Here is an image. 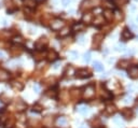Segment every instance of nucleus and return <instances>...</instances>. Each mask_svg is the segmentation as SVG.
I'll return each instance as SVG.
<instances>
[{"mask_svg":"<svg viewBox=\"0 0 138 128\" xmlns=\"http://www.w3.org/2000/svg\"><path fill=\"white\" fill-rule=\"evenodd\" d=\"M83 27H84V26H83V24H75V25L74 26V29H75V30H81V29H83Z\"/></svg>","mask_w":138,"mask_h":128,"instance_id":"nucleus-30","label":"nucleus"},{"mask_svg":"<svg viewBox=\"0 0 138 128\" xmlns=\"http://www.w3.org/2000/svg\"><path fill=\"white\" fill-rule=\"evenodd\" d=\"M101 12H102V9H101V8H97V9L94 10V14H96V15H99Z\"/></svg>","mask_w":138,"mask_h":128,"instance_id":"nucleus-32","label":"nucleus"},{"mask_svg":"<svg viewBox=\"0 0 138 128\" xmlns=\"http://www.w3.org/2000/svg\"><path fill=\"white\" fill-rule=\"evenodd\" d=\"M66 73H68L67 75H72L75 73V69L71 66H68L67 67V70H66Z\"/></svg>","mask_w":138,"mask_h":128,"instance_id":"nucleus-28","label":"nucleus"},{"mask_svg":"<svg viewBox=\"0 0 138 128\" xmlns=\"http://www.w3.org/2000/svg\"><path fill=\"white\" fill-rule=\"evenodd\" d=\"M121 114H122V116L124 118L128 119V118H132V116H133V111H132V109L124 108L123 110L121 111Z\"/></svg>","mask_w":138,"mask_h":128,"instance_id":"nucleus-6","label":"nucleus"},{"mask_svg":"<svg viewBox=\"0 0 138 128\" xmlns=\"http://www.w3.org/2000/svg\"><path fill=\"white\" fill-rule=\"evenodd\" d=\"M114 50L118 52L124 51L125 50V46H124V44H122V43H118V44H115V46H114Z\"/></svg>","mask_w":138,"mask_h":128,"instance_id":"nucleus-22","label":"nucleus"},{"mask_svg":"<svg viewBox=\"0 0 138 128\" xmlns=\"http://www.w3.org/2000/svg\"><path fill=\"white\" fill-rule=\"evenodd\" d=\"M137 103H138V98H137Z\"/></svg>","mask_w":138,"mask_h":128,"instance_id":"nucleus-42","label":"nucleus"},{"mask_svg":"<svg viewBox=\"0 0 138 128\" xmlns=\"http://www.w3.org/2000/svg\"><path fill=\"white\" fill-rule=\"evenodd\" d=\"M43 124L45 125V126H51L52 125V117L51 116H45L44 118H43Z\"/></svg>","mask_w":138,"mask_h":128,"instance_id":"nucleus-20","label":"nucleus"},{"mask_svg":"<svg viewBox=\"0 0 138 128\" xmlns=\"http://www.w3.org/2000/svg\"><path fill=\"white\" fill-rule=\"evenodd\" d=\"M93 67H94V69H95V71H97V72H100L104 70V66H102V64L99 61H94Z\"/></svg>","mask_w":138,"mask_h":128,"instance_id":"nucleus-10","label":"nucleus"},{"mask_svg":"<svg viewBox=\"0 0 138 128\" xmlns=\"http://www.w3.org/2000/svg\"><path fill=\"white\" fill-rule=\"evenodd\" d=\"M83 21L86 22V23H90L92 21V14H85L83 16Z\"/></svg>","mask_w":138,"mask_h":128,"instance_id":"nucleus-29","label":"nucleus"},{"mask_svg":"<svg viewBox=\"0 0 138 128\" xmlns=\"http://www.w3.org/2000/svg\"><path fill=\"white\" fill-rule=\"evenodd\" d=\"M69 54H70V56H71L72 59H75L78 57V53H77V52H70Z\"/></svg>","mask_w":138,"mask_h":128,"instance_id":"nucleus-34","label":"nucleus"},{"mask_svg":"<svg viewBox=\"0 0 138 128\" xmlns=\"http://www.w3.org/2000/svg\"><path fill=\"white\" fill-rule=\"evenodd\" d=\"M81 128H85V127H81Z\"/></svg>","mask_w":138,"mask_h":128,"instance_id":"nucleus-43","label":"nucleus"},{"mask_svg":"<svg viewBox=\"0 0 138 128\" xmlns=\"http://www.w3.org/2000/svg\"><path fill=\"white\" fill-rule=\"evenodd\" d=\"M129 101H131V97H127V98H126V99H125V102H129Z\"/></svg>","mask_w":138,"mask_h":128,"instance_id":"nucleus-39","label":"nucleus"},{"mask_svg":"<svg viewBox=\"0 0 138 128\" xmlns=\"http://www.w3.org/2000/svg\"><path fill=\"white\" fill-rule=\"evenodd\" d=\"M83 60H84L86 64H88V62H90V60H91V53H90V52H86L84 55H83Z\"/></svg>","mask_w":138,"mask_h":128,"instance_id":"nucleus-24","label":"nucleus"},{"mask_svg":"<svg viewBox=\"0 0 138 128\" xmlns=\"http://www.w3.org/2000/svg\"><path fill=\"white\" fill-rule=\"evenodd\" d=\"M77 111L81 114H86L88 112V108L86 107V105H80V107L77 108Z\"/></svg>","mask_w":138,"mask_h":128,"instance_id":"nucleus-16","label":"nucleus"},{"mask_svg":"<svg viewBox=\"0 0 138 128\" xmlns=\"http://www.w3.org/2000/svg\"><path fill=\"white\" fill-rule=\"evenodd\" d=\"M35 110H36L37 112H41L42 107H41V105H34V111Z\"/></svg>","mask_w":138,"mask_h":128,"instance_id":"nucleus-31","label":"nucleus"},{"mask_svg":"<svg viewBox=\"0 0 138 128\" xmlns=\"http://www.w3.org/2000/svg\"><path fill=\"white\" fill-rule=\"evenodd\" d=\"M47 44H48V39L47 38H40V39L35 43V47H36L37 50H41V48H43Z\"/></svg>","mask_w":138,"mask_h":128,"instance_id":"nucleus-4","label":"nucleus"},{"mask_svg":"<svg viewBox=\"0 0 138 128\" xmlns=\"http://www.w3.org/2000/svg\"><path fill=\"white\" fill-rule=\"evenodd\" d=\"M75 75H77L79 79H86V78H90L91 77V72L86 69H80L75 72Z\"/></svg>","mask_w":138,"mask_h":128,"instance_id":"nucleus-3","label":"nucleus"},{"mask_svg":"<svg viewBox=\"0 0 138 128\" xmlns=\"http://www.w3.org/2000/svg\"><path fill=\"white\" fill-rule=\"evenodd\" d=\"M121 37H122V39H123V40L127 41V40L132 39V38H134V34H133V32H132L131 30H129V29L125 28V29H123V31H122V35H121Z\"/></svg>","mask_w":138,"mask_h":128,"instance_id":"nucleus-5","label":"nucleus"},{"mask_svg":"<svg viewBox=\"0 0 138 128\" xmlns=\"http://www.w3.org/2000/svg\"><path fill=\"white\" fill-rule=\"evenodd\" d=\"M102 14H104V18H106L107 21H111L113 18V12L111 10H105Z\"/></svg>","mask_w":138,"mask_h":128,"instance_id":"nucleus-9","label":"nucleus"},{"mask_svg":"<svg viewBox=\"0 0 138 128\" xmlns=\"http://www.w3.org/2000/svg\"><path fill=\"white\" fill-rule=\"evenodd\" d=\"M102 39H104V36H102V35H96V36H94V45L98 46L100 44Z\"/></svg>","mask_w":138,"mask_h":128,"instance_id":"nucleus-11","label":"nucleus"},{"mask_svg":"<svg viewBox=\"0 0 138 128\" xmlns=\"http://www.w3.org/2000/svg\"><path fill=\"white\" fill-rule=\"evenodd\" d=\"M102 23H104V16H100V15L96 16L95 20H94V24L95 25H101Z\"/></svg>","mask_w":138,"mask_h":128,"instance_id":"nucleus-18","label":"nucleus"},{"mask_svg":"<svg viewBox=\"0 0 138 128\" xmlns=\"http://www.w3.org/2000/svg\"><path fill=\"white\" fill-rule=\"evenodd\" d=\"M16 109H17L18 111H23V110H25V109H26V105H25V102L22 101V100L20 99L17 102H16Z\"/></svg>","mask_w":138,"mask_h":128,"instance_id":"nucleus-12","label":"nucleus"},{"mask_svg":"<svg viewBox=\"0 0 138 128\" xmlns=\"http://www.w3.org/2000/svg\"><path fill=\"white\" fill-rule=\"evenodd\" d=\"M94 95H95V88L92 85L86 87L84 89V93H83V96H84L85 99H91V98L94 97Z\"/></svg>","mask_w":138,"mask_h":128,"instance_id":"nucleus-1","label":"nucleus"},{"mask_svg":"<svg viewBox=\"0 0 138 128\" xmlns=\"http://www.w3.org/2000/svg\"><path fill=\"white\" fill-rule=\"evenodd\" d=\"M70 95L72 96V98H74V99H77V98L79 97V89L74 88V89L71 91V93H70Z\"/></svg>","mask_w":138,"mask_h":128,"instance_id":"nucleus-23","label":"nucleus"},{"mask_svg":"<svg viewBox=\"0 0 138 128\" xmlns=\"http://www.w3.org/2000/svg\"><path fill=\"white\" fill-rule=\"evenodd\" d=\"M14 124V118L11 116L10 117V122H9V119L7 121V123L4 124V127H7V128H10V127H12V125Z\"/></svg>","mask_w":138,"mask_h":128,"instance_id":"nucleus-25","label":"nucleus"},{"mask_svg":"<svg viewBox=\"0 0 138 128\" xmlns=\"http://www.w3.org/2000/svg\"><path fill=\"white\" fill-rule=\"evenodd\" d=\"M24 3H25L26 7L34 9L36 7V0H24Z\"/></svg>","mask_w":138,"mask_h":128,"instance_id":"nucleus-15","label":"nucleus"},{"mask_svg":"<svg viewBox=\"0 0 138 128\" xmlns=\"http://www.w3.org/2000/svg\"><path fill=\"white\" fill-rule=\"evenodd\" d=\"M115 112V107L113 105H107L106 107V113L107 114H112Z\"/></svg>","mask_w":138,"mask_h":128,"instance_id":"nucleus-17","label":"nucleus"},{"mask_svg":"<svg viewBox=\"0 0 138 128\" xmlns=\"http://www.w3.org/2000/svg\"><path fill=\"white\" fill-rule=\"evenodd\" d=\"M78 42H79V44H83V43H84V37L81 36L78 38Z\"/></svg>","mask_w":138,"mask_h":128,"instance_id":"nucleus-35","label":"nucleus"},{"mask_svg":"<svg viewBox=\"0 0 138 128\" xmlns=\"http://www.w3.org/2000/svg\"><path fill=\"white\" fill-rule=\"evenodd\" d=\"M56 57H57V54H56V52L52 50V51H50L49 52V54H48V58H49V60H51V61H54L56 59Z\"/></svg>","mask_w":138,"mask_h":128,"instance_id":"nucleus-14","label":"nucleus"},{"mask_svg":"<svg viewBox=\"0 0 138 128\" xmlns=\"http://www.w3.org/2000/svg\"><path fill=\"white\" fill-rule=\"evenodd\" d=\"M34 91L36 92V93H40V86L38 85V84H35V86H34Z\"/></svg>","mask_w":138,"mask_h":128,"instance_id":"nucleus-36","label":"nucleus"},{"mask_svg":"<svg viewBox=\"0 0 138 128\" xmlns=\"http://www.w3.org/2000/svg\"><path fill=\"white\" fill-rule=\"evenodd\" d=\"M14 42H18V43H22L23 42V39L21 37H15L14 38Z\"/></svg>","mask_w":138,"mask_h":128,"instance_id":"nucleus-37","label":"nucleus"},{"mask_svg":"<svg viewBox=\"0 0 138 128\" xmlns=\"http://www.w3.org/2000/svg\"><path fill=\"white\" fill-rule=\"evenodd\" d=\"M91 3H92L91 0H85V1L82 3V7H81V8H82V9H85V8H90V7H91V5H90Z\"/></svg>","mask_w":138,"mask_h":128,"instance_id":"nucleus-27","label":"nucleus"},{"mask_svg":"<svg viewBox=\"0 0 138 128\" xmlns=\"http://www.w3.org/2000/svg\"><path fill=\"white\" fill-rule=\"evenodd\" d=\"M12 87H13V89H15V91H22L24 86H23V84H22V83L14 82L12 84Z\"/></svg>","mask_w":138,"mask_h":128,"instance_id":"nucleus-19","label":"nucleus"},{"mask_svg":"<svg viewBox=\"0 0 138 128\" xmlns=\"http://www.w3.org/2000/svg\"><path fill=\"white\" fill-rule=\"evenodd\" d=\"M59 67V62H57V64L55 65V66H54V68H55V69H57V68Z\"/></svg>","mask_w":138,"mask_h":128,"instance_id":"nucleus-40","label":"nucleus"},{"mask_svg":"<svg viewBox=\"0 0 138 128\" xmlns=\"http://www.w3.org/2000/svg\"><path fill=\"white\" fill-rule=\"evenodd\" d=\"M2 57H3V54H2V53H0V58H2Z\"/></svg>","mask_w":138,"mask_h":128,"instance_id":"nucleus-41","label":"nucleus"},{"mask_svg":"<svg viewBox=\"0 0 138 128\" xmlns=\"http://www.w3.org/2000/svg\"><path fill=\"white\" fill-rule=\"evenodd\" d=\"M62 2H63V4L64 5H67L70 2V0H62Z\"/></svg>","mask_w":138,"mask_h":128,"instance_id":"nucleus-38","label":"nucleus"},{"mask_svg":"<svg viewBox=\"0 0 138 128\" xmlns=\"http://www.w3.org/2000/svg\"><path fill=\"white\" fill-rule=\"evenodd\" d=\"M65 26V23L62 20H54L52 23H51V28L53 30H59L61 28H63Z\"/></svg>","mask_w":138,"mask_h":128,"instance_id":"nucleus-2","label":"nucleus"},{"mask_svg":"<svg viewBox=\"0 0 138 128\" xmlns=\"http://www.w3.org/2000/svg\"><path fill=\"white\" fill-rule=\"evenodd\" d=\"M127 66H129V61L128 60H121V61H119V64H118V67L122 68V69L126 68Z\"/></svg>","mask_w":138,"mask_h":128,"instance_id":"nucleus-21","label":"nucleus"},{"mask_svg":"<svg viewBox=\"0 0 138 128\" xmlns=\"http://www.w3.org/2000/svg\"><path fill=\"white\" fill-rule=\"evenodd\" d=\"M68 34H69V29L66 28V29H64V30L61 32V36H62V37H65V36H67Z\"/></svg>","mask_w":138,"mask_h":128,"instance_id":"nucleus-33","label":"nucleus"},{"mask_svg":"<svg viewBox=\"0 0 138 128\" xmlns=\"http://www.w3.org/2000/svg\"><path fill=\"white\" fill-rule=\"evenodd\" d=\"M10 78V73L4 69H0V82H5Z\"/></svg>","mask_w":138,"mask_h":128,"instance_id":"nucleus-8","label":"nucleus"},{"mask_svg":"<svg viewBox=\"0 0 138 128\" xmlns=\"http://www.w3.org/2000/svg\"><path fill=\"white\" fill-rule=\"evenodd\" d=\"M61 96H62V98H63V100H64V101L66 102L67 100H68V98H69V94H68V93H67L66 91H64V92L61 94Z\"/></svg>","mask_w":138,"mask_h":128,"instance_id":"nucleus-26","label":"nucleus"},{"mask_svg":"<svg viewBox=\"0 0 138 128\" xmlns=\"http://www.w3.org/2000/svg\"><path fill=\"white\" fill-rule=\"evenodd\" d=\"M57 125L61 127H64L67 125V118L64 117V116H61V117L57 118Z\"/></svg>","mask_w":138,"mask_h":128,"instance_id":"nucleus-13","label":"nucleus"},{"mask_svg":"<svg viewBox=\"0 0 138 128\" xmlns=\"http://www.w3.org/2000/svg\"><path fill=\"white\" fill-rule=\"evenodd\" d=\"M128 75L132 79H137L138 78V67L136 66H132L128 70Z\"/></svg>","mask_w":138,"mask_h":128,"instance_id":"nucleus-7","label":"nucleus"}]
</instances>
